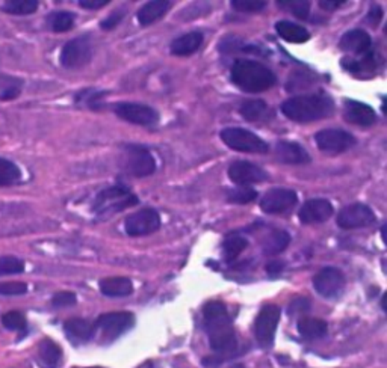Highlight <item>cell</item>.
<instances>
[{
  "mask_svg": "<svg viewBox=\"0 0 387 368\" xmlns=\"http://www.w3.org/2000/svg\"><path fill=\"white\" fill-rule=\"evenodd\" d=\"M203 317L212 350L219 355L233 354L238 347V340L225 305L218 301L206 303Z\"/></svg>",
  "mask_w": 387,
  "mask_h": 368,
  "instance_id": "1",
  "label": "cell"
},
{
  "mask_svg": "<svg viewBox=\"0 0 387 368\" xmlns=\"http://www.w3.org/2000/svg\"><path fill=\"white\" fill-rule=\"evenodd\" d=\"M282 112L291 121L307 124V122L329 118L335 112V102L327 94H322V92L295 95L283 102Z\"/></svg>",
  "mask_w": 387,
  "mask_h": 368,
  "instance_id": "2",
  "label": "cell"
},
{
  "mask_svg": "<svg viewBox=\"0 0 387 368\" xmlns=\"http://www.w3.org/2000/svg\"><path fill=\"white\" fill-rule=\"evenodd\" d=\"M232 82L245 92H263L276 85L277 78L257 60L238 59L232 67Z\"/></svg>",
  "mask_w": 387,
  "mask_h": 368,
  "instance_id": "3",
  "label": "cell"
},
{
  "mask_svg": "<svg viewBox=\"0 0 387 368\" xmlns=\"http://www.w3.org/2000/svg\"><path fill=\"white\" fill-rule=\"evenodd\" d=\"M138 204V196L133 195L131 190L124 186H112L102 190L94 199L93 210L97 216H113L120 211Z\"/></svg>",
  "mask_w": 387,
  "mask_h": 368,
  "instance_id": "4",
  "label": "cell"
},
{
  "mask_svg": "<svg viewBox=\"0 0 387 368\" xmlns=\"http://www.w3.org/2000/svg\"><path fill=\"white\" fill-rule=\"evenodd\" d=\"M221 139L227 147L239 152H252V154H265L269 147L261 136L247 128L229 127L221 132Z\"/></svg>",
  "mask_w": 387,
  "mask_h": 368,
  "instance_id": "5",
  "label": "cell"
},
{
  "mask_svg": "<svg viewBox=\"0 0 387 368\" xmlns=\"http://www.w3.org/2000/svg\"><path fill=\"white\" fill-rule=\"evenodd\" d=\"M124 171L136 179L148 177L156 171V160L150 150L142 145H126L124 147Z\"/></svg>",
  "mask_w": 387,
  "mask_h": 368,
  "instance_id": "6",
  "label": "cell"
},
{
  "mask_svg": "<svg viewBox=\"0 0 387 368\" xmlns=\"http://www.w3.org/2000/svg\"><path fill=\"white\" fill-rule=\"evenodd\" d=\"M93 59V43L88 35H82L68 41L59 55V62L68 70H78Z\"/></svg>",
  "mask_w": 387,
  "mask_h": 368,
  "instance_id": "7",
  "label": "cell"
},
{
  "mask_svg": "<svg viewBox=\"0 0 387 368\" xmlns=\"http://www.w3.org/2000/svg\"><path fill=\"white\" fill-rule=\"evenodd\" d=\"M318 148L329 154H340L351 150L355 145V137L342 128H324L315 135Z\"/></svg>",
  "mask_w": 387,
  "mask_h": 368,
  "instance_id": "8",
  "label": "cell"
},
{
  "mask_svg": "<svg viewBox=\"0 0 387 368\" xmlns=\"http://www.w3.org/2000/svg\"><path fill=\"white\" fill-rule=\"evenodd\" d=\"M135 325V317L132 312L117 311L102 314L94 323L96 331H100L104 338L115 340L120 335L127 332Z\"/></svg>",
  "mask_w": 387,
  "mask_h": 368,
  "instance_id": "9",
  "label": "cell"
},
{
  "mask_svg": "<svg viewBox=\"0 0 387 368\" xmlns=\"http://www.w3.org/2000/svg\"><path fill=\"white\" fill-rule=\"evenodd\" d=\"M113 112L118 118L131 124L153 127L159 122V113L151 106L141 103H118L113 106Z\"/></svg>",
  "mask_w": 387,
  "mask_h": 368,
  "instance_id": "10",
  "label": "cell"
},
{
  "mask_svg": "<svg viewBox=\"0 0 387 368\" xmlns=\"http://www.w3.org/2000/svg\"><path fill=\"white\" fill-rule=\"evenodd\" d=\"M377 222L375 213L371 207L362 203L346 205L338 214V225L342 229H357L374 225Z\"/></svg>",
  "mask_w": 387,
  "mask_h": 368,
  "instance_id": "11",
  "label": "cell"
},
{
  "mask_svg": "<svg viewBox=\"0 0 387 368\" xmlns=\"http://www.w3.org/2000/svg\"><path fill=\"white\" fill-rule=\"evenodd\" d=\"M161 228V216L155 209H142L131 214L124 222L126 233L131 237L148 235Z\"/></svg>",
  "mask_w": 387,
  "mask_h": 368,
  "instance_id": "12",
  "label": "cell"
},
{
  "mask_svg": "<svg viewBox=\"0 0 387 368\" xmlns=\"http://www.w3.org/2000/svg\"><path fill=\"white\" fill-rule=\"evenodd\" d=\"M280 321V308L277 305H267L261 310L254 323L256 338L262 346H271Z\"/></svg>",
  "mask_w": 387,
  "mask_h": 368,
  "instance_id": "13",
  "label": "cell"
},
{
  "mask_svg": "<svg viewBox=\"0 0 387 368\" xmlns=\"http://www.w3.org/2000/svg\"><path fill=\"white\" fill-rule=\"evenodd\" d=\"M313 287L322 297H338L345 288V275L336 267H324L315 275Z\"/></svg>",
  "mask_w": 387,
  "mask_h": 368,
  "instance_id": "14",
  "label": "cell"
},
{
  "mask_svg": "<svg viewBox=\"0 0 387 368\" xmlns=\"http://www.w3.org/2000/svg\"><path fill=\"white\" fill-rule=\"evenodd\" d=\"M229 179L239 186H248V184H257L268 180V172L262 170L261 166H257L247 160H236L229 166Z\"/></svg>",
  "mask_w": 387,
  "mask_h": 368,
  "instance_id": "15",
  "label": "cell"
},
{
  "mask_svg": "<svg viewBox=\"0 0 387 368\" xmlns=\"http://www.w3.org/2000/svg\"><path fill=\"white\" fill-rule=\"evenodd\" d=\"M298 203V196L291 189H271L261 201L262 211L268 214H280L294 209Z\"/></svg>",
  "mask_w": 387,
  "mask_h": 368,
  "instance_id": "16",
  "label": "cell"
},
{
  "mask_svg": "<svg viewBox=\"0 0 387 368\" xmlns=\"http://www.w3.org/2000/svg\"><path fill=\"white\" fill-rule=\"evenodd\" d=\"M335 213L331 203L329 199L322 198H315L309 199L305 204H302L301 210L298 213V218L302 224H321V222L329 220L331 218V214Z\"/></svg>",
  "mask_w": 387,
  "mask_h": 368,
  "instance_id": "17",
  "label": "cell"
},
{
  "mask_svg": "<svg viewBox=\"0 0 387 368\" xmlns=\"http://www.w3.org/2000/svg\"><path fill=\"white\" fill-rule=\"evenodd\" d=\"M344 118L351 124L360 127H371L377 122L375 111L366 103L357 102V100H345Z\"/></svg>",
  "mask_w": 387,
  "mask_h": 368,
  "instance_id": "18",
  "label": "cell"
},
{
  "mask_svg": "<svg viewBox=\"0 0 387 368\" xmlns=\"http://www.w3.org/2000/svg\"><path fill=\"white\" fill-rule=\"evenodd\" d=\"M276 156L278 162L285 165H306L312 160L302 145L292 141H280L276 147Z\"/></svg>",
  "mask_w": 387,
  "mask_h": 368,
  "instance_id": "19",
  "label": "cell"
},
{
  "mask_svg": "<svg viewBox=\"0 0 387 368\" xmlns=\"http://www.w3.org/2000/svg\"><path fill=\"white\" fill-rule=\"evenodd\" d=\"M371 44H373V40H371L369 34L362 29H353L348 30L340 38L339 49L346 53H351V55H365V53L369 51Z\"/></svg>",
  "mask_w": 387,
  "mask_h": 368,
  "instance_id": "20",
  "label": "cell"
},
{
  "mask_svg": "<svg viewBox=\"0 0 387 368\" xmlns=\"http://www.w3.org/2000/svg\"><path fill=\"white\" fill-rule=\"evenodd\" d=\"M203 34L200 32H188L185 35L177 36L170 45L171 53L176 56H191L201 47Z\"/></svg>",
  "mask_w": 387,
  "mask_h": 368,
  "instance_id": "21",
  "label": "cell"
},
{
  "mask_svg": "<svg viewBox=\"0 0 387 368\" xmlns=\"http://www.w3.org/2000/svg\"><path fill=\"white\" fill-rule=\"evenodd\" d=\"M100 291L108 297H126L132 295L133 284L124 276H112L100 281Z\"/></svg>",
  "mask_w": 387,
  "mask_h": 368,
  "instance_id": "22",
  "label": "cell"
},
{
  "mask_svg": "<svg viewBox=\"0 0 387 368\" xmlns=\"http://www.w3.org/2000/svg\"><path fill=\"white\" fill-rule=\"evenodd\" d=\"M276 32L278 34L280 38H283L285 41L287 43H294V44H302L309 41L310 34L306 27H302L301 25H297V23L287 21V20H282L276 23Z\"/></svg>",
  "mask_w": 387,
  "mask_h": 368,
  "instance_id": "23",
  "label": "cell"
},
{
  "mask_svg": "<svg viewBox=\"0 0 387 368\" xmlns=\"http://www.w3.org/2000/svg\"><path fill=\"white\" fill-rule=\"evenodd\" d=\"M64 331L73 340L89 341L96 334V326L88 320L70 319L64 323Z\"/></svg>",
  "mask_w": 387,
  "mask_h": 368,
  "instance_id": "24",
  "label": "cell"
},
{
  "mask_svg": "<svg viewBox=\"0 0 387 368\" xmlns=\"http://www.w3.org/2000/svg\"><path fill=\"white\" fill-rule=\"evenodd\" d=\"M291 243V235L283 229H274L262 242V251L265 255H278Z\"/></svg>",
  "mask_w": 387,
  "mask_h": 368,
  "instance_id": "25",
  "label": "cell"
},
{
  "mask_svg": "<svg viewBox=\"0 0 387 368\" xmlns=\"http://www.w3.org/2000/svg\"><path fill=\"white\" fill-rule=\"evenodd\" d=\"M171 8L170 2H148L138 11V21L141 26H148L151 23L161 20Z\"/></svg>",
  "mask_w": 387,
  "mask_h": 368,
  "instance_id": "26",
  "label": "cell"
},
{
  "mask_svg": "<svg viewBox=\"0 0 387 368\" xmlns=\"http://www.w3.org/2000/svg\"><path fill=\"white\" fill-rule=\"evenodd\" d=\"M298 332L301 336H305L307 340H318L322 338L324 335L329 332V325L321 319H312L305 317L298 321Z\"/></svg>",
  "mask_w": 387,
  "mask_h": 368,
  "instance_id": "27",
  "label": "cell"
},
{
  "mask_svg": "<svg viewBox=\"0 0 387 368\" xmlns=\"http://www.w3.org/2000/svg\"><path fill=\"white\" fill-rule=\"evenodd\" d=\"M38 355H40L41 363L47 368H56L63 358V350L56 343L52 340H43L38 347Z\"/></svg>",
  "mask_w": 387,
  "mask_h": 368,
  "instance_id": "28",
  "label": "cell"
},
{
  "mask_svg": "<svg viewBox=\"0 0 387 368\" xmlns=\"http://www.w3.org/2000/svg\"><path fill=\"white\" fill-rule=\"evenodd\" d=\"M21 181L20 168L11 160L0 157V187L15 186Z\"/></svg>",
  "mask_w": 387,
  "mask_h": 368,
  "instance_id": "29",
  "label": "cell"
},
{
  "mask_svg": "<svg viewBox=\"0 0 387 368\" xmlns=\"http://www.w3.org/2000/svg\"><path fill=\"white\" fill-rule=\"evenodd\" d=\"M248 246V240L245 237L238 235V234H230L223 243V252L227 262H233L236 260L242 252H244Z\"/></svg>",
  "mask_w": 387,
  "mask_h": 368,
  "instance_id": "30",
  "label": "cell"
},
{
  "mask_svg": "<svg viewBox=\"0 0 387 368\" xmlns=\"http://www.w3.org/2000/svg\"><path fill=\"white\" fill-rule=\"evenodd\" d=\"M268 111V104L263 100H248L241 104L239 113L242 115V118H245L250 122L259 121L261 118L265 117V113Z\"/></svg>",
  "mask_w": 387,
  "mask_h": 368,
  "instance_id": "31",
  "label": "cell"
},
{
  "mask_svg": "<svg viewBox=\"0 0 387 368\" xmlns=\"http://www.w3.org/2000/svg\"><path fill=\"white\" fill-rule=\"evenodd\" d=\"M342 65L346 68L348 71L353 73H365V71H374L377 68V60L374 53H365L360 56V59L348 58L342 60Z\"/></svg>",
  "mask_w": 387,
  "mask_h": 368,
  "instance_id": "32",
  "label": "cell"
},
{
  "mask_svg": "<svg viewBox=\"0 0 387 368\" xmlns=\"http://www.w3.org/2000/svg\"><path fill=\"white\" fill-rule=\"evenodd\" d=\"M74 14L68 12V11H58V12H52L47 17V23L49 27L56 34H63L70 30L74 26Z\"/></svg>",
  "mask_w": 387,
  "mask_h": 368,
  "instance_id": "33",
  "label": "cell"
},
{
  "mask_svg": "<svg viewBox=\"0 0 387 368\" xmlns=\"http://www.w3.org/2000/svg\"><path fill=\"white\" fill-rule=\"evenodd\" d=\"M38 6H40L38 0H10L3 3L2 11L12 15H29L34 14Z\"/></svg>",
  "mask_w": 387,
  "mask_h": 368,
  "instance_id": "34",
  "label": "cell"
},
{
  "mask_svg": "<svg viewBox=\"0 0 387 368\" xmlns=\"http://www.w3.org/2000/svg\"><path fill=\"white\" fill-rule=\"evenodd\" d=\"M257 198V192L252 187L241 186L227 190V201L233 204H248Z\"/></svg>",
  "mask_w": 387,
  "mask_h": 368,
  "instance_id": "35",
  "label": "cell"
},
{
  "mask_svg": "<svg viewBox=\"0 0 387 368\" xmlns=\"http://www.w3.org/2000/svg\"><path fill=\"white\" fill-rule=\"evenodd\" d=\"M25 272V262L17 257H0V276Z\"/></svg>",
  "mask_w": 387,
  "mask_h": 368,
  "instance_id": "36",
  "label": "cell"
},
{
  "mask_svg": "<svg viewBox=\"0 0 387 368\" xmlns=\"http://www.w3.org/2000/svg\"><path fill=\"white\" fill-rule=\"evenodd\" d=\"M2 325L10 331H25L27 326L26 317L19 311H10L2 316Z\"/></svg>",
  "mask_w": 387,
  "mask_h": 368,
  "instance_id": "37",
  "label": "cell"
},
{
  "mask_svg": "<svg viewBox=\"0 0 387 368\" xmlns=\"http://www.w3.org/2000/svg\"><path fill=\"white\" fill-rule=\"evenodd\" d=\"M21 87L23 82L19 79L8 80L6 85L0 88V100H2V102H11V100L17 98L21 92Z\"/></svg>",
  "mask_w": 387,
  "mask_h": 368,
  "instance_id": "38",
  "label": "cell"
},
{
  "mask_svg": "<svg viewBox=\"0 0 387 368\" xmlns=\"http://www.w3.org/2000/svg\"><path fill=\"white\" fill-rule=\"evenodd\" d=\"M278 5L287 8V11H291L295 17H298L301 20L309 17V12H310L309 2H278Z\"/></svg>",
  "mask_w": 387,
  "mask_h": 368,
  "instance_id": "39",
  "label": "cell"
},
{
  "mask_svg": "<svg viewBox=\"0 0 387 368\" xmlns=\"http://www.w3.org/2000/svg\"><path fill=\"white\" fill-rule=\"evenodd\" d=\"M27 291L25 282H2L0 284V296H21Z\"/></svg>",
  "mask_w": 387,
  "mask_h": 368,
  "instance_id": "40",
  "label": "cell"
},
{
  "mask_svg": "<svg viewBox=\"0 0 387 368\" xmlns=\"http://www.w3.org/2000/svg\"><path fill=\"white\" fill-rule=\"evenodd\" d=\"M232 6L241 12H259L267 8V2H250V0H233Z\"/></svg>",
  "mask_w": 387,
  "mask_h": 368,
  "instance_id": "41",
  "label": "cell"
},
{
  "mask_svg": "<svg viewBox=\"0 0 387 368\" xmlns=\"http://www.w3.org/2000/svg\"><path fill=\"white\" fill-rule=\"evenodd\" d=\"M78 302L76 295L71 291H59L55 296L52 297V305L56 308H64V306H71Z\"/></svg>",
  "mask_w": 387,
  "mask_h": 368,
  "instance_id": "42",
  "label": "cell"
},
{
  "mask_svg": "<svg viewBox=\"0 0 387 368\" xmlns=\"http://www.w3.org/2000/svg\"><path fill=\"white\" fill-rule=\"evenodd\" d=\"M124 14H126V11L124 10H118L117 11H113L109 17H106L102 23H100V26H102V29H104V30H111V29H113V27H117L120 23H121V20L124 19Z\"/></svg>",
  "mask_w": 387,
  "mask_h": 368,
  "instance_id": "43",
  "label": "cell"
},
{
  "mask_svg": "<svg viewBox=\"0 0 387 368\" xmlns=\"http://www.w3.org/2000/svg\"><path fill=\"white\" fill-rule=\"evenodd\" d=\"M382 19H383V10H382V8L380 6H373V8H371V11H369L368 17H366L369 25L377 27L378 23L382 21Z\"/></svg>",
  "mask_w": 387,
  "mask_h": 368,
  "instance_id": "44",
  "label": "cell"
},
{
  "mask_svg": "<svg viewBox=\"0 0 387 368\" xmlns=\"http://www.w3.org/2000/svg\"><path fill=\"white\" fill-rule=\"evenodd\" d=\"M310 308V303L307 299L305 297H300V299H295V301L289 305V314H297L301 311H307Z\"/></svg>",
  "mask_w": 387,
  "mask_h": 368,
  "instance_id": "45",
  "label": "cell"
},
{
  "mask_svg": "<svg viewBox=\"0 0 387 368\" xmlns=\"http://www.w3.org/2000/svg\"><path fill=\"white\" fill-rule=\"evenodd\" d=\"M109 3V0H80L79 5L85 10H98Z\"/></svg>",
  "mask_w": 387,
  "mask_h": 368,
  "instance_id": "46",
  "label": "cell"
},
{
  "mask_svg": "<svg viewBox=\"0 0 387 368\" xmlns=\"http://www.w3.org/2000/svg\"><path fill=\"white\" fill-rule=\"evenodd\" d=\"M267 272L269 275H278V273H282V271L285 269V263L283 262H271L267 264Z\"/></svg>",
  "mask_w": 387,
  "mask_h": 368,
  "instance_id": "47",
  "label": "cell"
},
{
  "mask_svg": "<svg viewBox=\"0 0 387 368\" xmlns=\"http://www.w3.org/2000/svg\"><path fill=\"white\" fill-rule=\"evenodd\" d=\"M342 5H345V2H333V0H327V2H324V0H322V2H320V6L325 11L339 10V8Z\"/></svg>",
  "mask_w": 387,
  "mask_h": 368,
  "instance_id": "48",
  "label": "cell"
},
{
  "mask_svg": "<svg viewBox=\"0 0 387 368\" xmlns=\"http://www.w3.org/2000/svg\"><path fill=\"white\" fill-rule=\"evenodd\" d=\"M89 368H103V367H89Z\"/></svg>",
  "mask_w": 387,
  "mask_h": 368,
  "instance_id": "49",
  "label": "cell"
}]
</instances>
